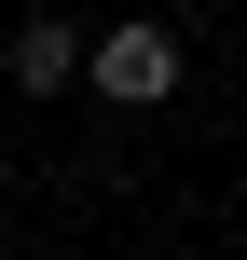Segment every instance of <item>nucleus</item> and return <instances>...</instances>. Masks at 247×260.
<instances>
[{
  "mask_svg": "<svg viewBox=\"0 0 247 260\" xmlns=\"http://www.w3.org/2000/svg\"><path fill=\"white\" fill-rule=\"evenodd\" d=\"M179 69H193V55H179V27H165V14L83 27V82H96L110 110H165V96H179Z\"/></svg>",
  "mask_w": 247,
  "mask_h": 260,
  "instance_id": "nucleus-1",
  "label": "nucleus"
},
{
  "mask_svg": "<svg viewBox=\"0 0 247 260\" xmlns=\"http://www.w3.org/2000/svg\"><path fill=\"white\" fill-rule=\"evenodd\" d=\"M0 82H14V96H69V82H83V27H55V14H28V27L0 41Z\"/></svg>",
  "mask_w": 247,
  "mask_h": 260,
  "instance_id": "nucleus-2",
  "label": "nucleus"
}]
</instances>
